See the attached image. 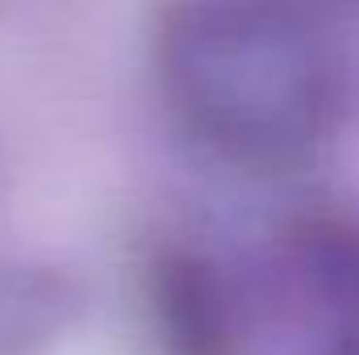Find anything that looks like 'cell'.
<instances>
[{
    "mask_svg": "<svg viewBox=\"0 0 359 355\" xmlns=\"http://www.w3.org/2000/svg\"><path fill=\"white\" fill-rule=\"evenodd\" d=\"M297 264L339 309H359V226L347 217H305L297 230Z\"/></svg>",
    "mask_w": 359,
    "mask_h": 355,
    "instance_id": "3957f363",
    "label": "cell"
},
{
    "mask_svg": "<svg viewBox=\"0 0 359 355\" xmlns=\"http://www.w3.org/2000/svg\"><path fill=\"white\" fill-rule=\"evenodd\" d=\"M155 80L217 159L288 172L330 151L355 105L334 29L288 4H172L155 25Z\"/></svg>",
    "mask_w": 359,
    "mask_h": 355,
    "instance_id": "6da1fadb",
    "label": "cell"
},
{
    "mask_svg": "<svg viewBox=\"0 0 359 355\" xmlns=\"http://www.w3.org/2000/svg\"><path fill=\"white\" fill-rule=\"evenodd\" d=\"M330 355H359V339H347V343H339Z\"/></svg>",
    "mask_w": 359,
    "mask_h": 355,
    "instance_id": "277c9868",
    "label": "cell"
},
{
    "mask_svg": "<svg viewBox=\"0 0 359 355\" xmlns=\"http://www.w3.org/2000/svg\"><path fill=\"white\" fill-rule=\"evenodd\" d=\"M151 305L172 355H230L234 297L205 255L163 251L151 264Z\"/></svg>",
    "mask_w": 359,
    "mask_h": 355,
    "instance_id": "7a4b0ae2",
    "label": "cell"
}]
</instances>
